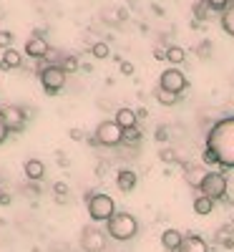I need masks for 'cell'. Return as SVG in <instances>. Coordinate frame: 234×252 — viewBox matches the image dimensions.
I'll return each mask as SVG.
<instances>
[{"label": "cell", "mask_w": 234, "mask_h": 252, "mask_svg": "<svg viewBox=\"0 0 234 252\" xmlns=\"http://www.w3.org/2000/svg\"><path fill=\"white\" fill-rule=\"evenodd\" d=\"M23 172H26V177H28L30 182H40V179L46 177V164L40 161V159H26Z\"/></svg>", "instance_id": "obj_15"}, {"label": "cell", "mask_w": 234, "mask_h": 252, "mask_svg": "<svg viewBox=\"0 0 234 252\" xmlns=\"http://www.w3.org/2000/svg\"><path fill=\"white\" fill-rule=\"evenodd\" d=\"M48 51H51V46H48V40H46L43 35L33 33V35L26 40V53H28L30 58H46Z\"/></svg>", "instance_id": "obj_10"}, {"label": "cell", "mask_w": 234, "mask_h": 252, "mask_svg": "<svg viewBox=\"0 0 234 252\" xmlns=\"http://www.w3.org/2000/svg\"><path fill=\"white\" fill-rule=\"evenodd\" d=\"M156 141H161V144L169 141V131L164 129V126H159V129H156Z\"/></svg>", "instance_id": "obj_33"}, {"label": "cell", "mask_w": 234, "mask_h": 252, "mask_svg": "<svg viewBox=\"0 0 234 252\" xmlns=\"http://www.w3.org/2000/svg\"><path fill=\"white\" fill-rule=\"evenodd\" d=\"M91 53H93V58L103 61V58H109V56H111V48H109V43L98 40V43H93V46H91Z\"/></svg>", "instance_id": "obj_24"}, {"label": "cell", "mask_w": 234, "mask_h": 252, "mask_svg": "<svg viewBox=\"0 0 234 252\" xmlns=\"http://www.w3.org/2000/svg\"><path fill=\"white\" fill-rule=\"evenodd\" d=\"M0 18H5V10L3 8H0Z\"/></svg>", "instance_id": "obj_38"}, {"label": "cell", "mask_w": 234, "mask_h": 252, "mask_svg": "<svg viewBox=\"0 0 234 252\" xmlns=\"http://www.w3.org/2000/svg\"><path fill=\"white\" fill-rule=\"evenodd\" d=\"M114 121L121 126L123 131H126V129H134V126H139V116H136V111H134V109H129V106H121V109L116 111Z\"/></svg>", "instance_id": "obj_13"}, {"label": "cell", "mask_w": 234, "mask_h": 252, "mask_svg": "<svg viewBox=\"0 0 234 252\" xmlns=\"http://www.w3.org/2000/svg\"><path fill=\"white\" fill-rule=\"evenodd\" d=\"M88 217L93 222H109L116 215V202L109 194H88Z\"/></svg>", "instance_id": "obj_3"}, {"label": "cell", "mask_w": 234, "mask_h": 252, "mask_svg": "<svg viewBox=\"0 0 234 252\" xmlns=\"http://www.w3.org/2000/svg\"><path fill=\"white\" fill-rule=\"evenodd\" d=\"M10 136V129H8V124H5V116L3 111H0V144H5V139Z\"/></svg>", "instance_id": "obj_31"}, {"label": "cell", "mask_w": 234, "mask_h": 252, "mask_svg": "<svg viewBox=\"0 0 234 252\" xmlns=\"http://www.w3.org/2000/svg\"><path fill=\"white\" fill-rule=\"evenodd\" d=\"M159 86L161 89H166V91H174V94H184L186 91V86H189V83H186V76L179 71V68H166L164 73H161V78H159Z\"/></svg>", "instance_id": "obj_7"}, {"label": "cell", "mask_w": 234, "mask_h": 252, "mask_svg": "<svg viewBox=\"0 0 234 252\" xmlns=\"http://www.w3.org/2000/svg\"><path fill=\"white\" fill-rule=\"evenodd\" d=\"M136 184H139V177H136L134 169H118V174H116V187L121 189V192H126V194L134 192Z\"/></svg>", "instance_id": "obj_12"}, {"label": "cell", "mask_w": 234, "mask_h": 252, "mask_svg": "<svg viewBox=\"0 0 234 252\" xmlns=\"http://www.w3.org/2000/svg\"><path fill=\"white\" fill-rule=\"evenodd\" d=\"M214 13L209 5H206V0H199V3H194V18L199 20V23H204V20H209V15Z\"/></svg>", "instance_id": "obj_23"}, {"label": "cell", "mask_w": 234, "mask_h": 252, "mask_svg": "<svg viewBox=\"0 0 234 252\" xmlns=\"http://www.w3.org/2000/svg\"><path fill=\"white\" fill-rule=\"evenodd\" d=\"M0 111H3L5 124H8L10 131H23L26 129V111L20 106H3Z\"/></svg>", "instance_id": "obj_9"}, {"label": "cell", "mask_w": 234, "mask_h": 252, "mask_svg": "<svg viewBox=\"0 0 234 252\" xmlns=\"http://www.w3.org/2000/svg\"><path fill=\"white\" fill-rule=\"evenodd\" d=\"M53 194H56V199L63 204V202H66V197H68V184H66V182H56V184H53Z\"/></svg>", "instance_id": "obj_27"}, {"label": "cell", "mask_w": 234, "mask_h": 252, "mask_svg": "<svg viewBox=\"0 0 234 252\" xmlns=\"http://www.w3.org/2000/svg\"><path fill=\"white\" fill-rule=\"evenodd\" d=\"M13 46V33L10 31H0V48H10Z\"/></svg>", "instance_id": "obj_30"}, {"label": "cell", "mask_w": 234, "mask_h": 252, "mask_svg": "<svg viewBox=\"0 0 234 252\" xmlns=\"http://www.w3.org/2000/svg\"><path fill=\"white\" fill-rule=\"evenodd\" d=\"M227 177L222 174V172H206L204 177H202V182H199V192L202 194H206V197H211L214 202H219V199H224L227 197Z\"/></svg>", "instance_id": "obj_4"}, {"label": "cell", "mask_w": 234, "mask_h": 252, "mask_svg": "<svg viewBox=\"0 0 234 252\" xmlns=\"http://www.w3.org/2000/svg\"><path fill=\"white\" fill-rule=\"evenodd\" d=\"M234 227H222L219 232L214 235V242H219V245H224L227 250H234V235H229Z\"/></svg>", "instance_id": "obj_22"}, {"label": "cell", "mask_w": 234, "mask_h": 252, "mask_svg": "<svg viewBox=\"0 0 234 252\" xmlns=\"http://www.w3.org/2000/svg\"><path fill=\"white\" fill-rule=\"evenodd\" d=\"M194 212H197V215H202V217L211 215V212H214V199L206 197V194L194 197Z\"/></svg>", "instance_id": "obj_17"}, {"label": "cell", "mask_w": 234, "mask_h": 252, "mask_svg": "<svg viewBox=\"0 0 234 252\" xmlns=\"http://www.w3.org/2000/svg\"><path fill=\"white\" fill-rule=\"evenodd\" d=\"M179 252H211L209 250V245L204 242V237H199V235H186L184 237V242H181V247H179Z\"/></svg>", "instance_id": "obj_14"}, {"label": "cell", "mask_w": 234, "mask_h": 252, "mask_svg": "<svg viewBox=\"0 0 234 252\" xmlns=\"http://www.w3.org/2000/svg\"><path fill=\"white\" fill-rule=\"evenodd\" d=\"M40 86L48 96H56L63 86H66V71H63L58 63H51V66L40 68Z\"/></svg>", "instance_id": "obj_5"}, {"label": "cell", "mask_w": 234, "mask_h": 252, "mask_svg": "<svg viewBox=\"0 0 234 252\" xmlns=\"http://www.w3.org/2000/svg\"><path fill=\"white\" fill-rule=\"evenodd\" d=\"M181 242H184V235L179 232L176 227H169V229H164V232H161V247L166 252H179Z\"/></svg>", "instance_id": "obj_11"}, {"label": "cell", "mask_w": 234, "mask_h": 252, "mask_svg": "<svg viewBox=\"0 0 234 252\" xmlns=\"http://www.w3.org/2000/svg\"><path fill=\"white\" fill-rule=\"evenodd\" d=\"M154 96H156V101L161 103V106H176L179 98H181L179 94H174V91H166V89H161V86H156Z\"/></svg>", "instance_id": "obj_18"}, {"label": "cell", "mask_w": 234, "mask_h": 252, "mask_svg": "<svg viewBox=\"0 0 234 252\" xmlns=\"http://www.w3.org/2000/svg\"><path fill=\"white\" fill-rule=\"evenodd\" d=\"M222 28H224L227 35L234 38V3H232V0H229V8L222 13Z\"/></svg>", "instance_id": "obj_19"}, {"label": "cell", "mask_w": 234, "mask_h": 252, "mask_svg": "<svg viewBox=\"0 0 234 252\" xmlns=\"http://www.w3.org/2000/svg\"><path fill=\"white\" fill-rule=\"evenodd\" d=\"M106 227H109V235L118 242H129L136 237L139 232V220L129 212H116L109 222H106Z\"/></svg>", "instance_id": "obj_2"}, {"label": "cell", "mask_w": 234, "mask_h": 252, "mask_svg": "<svg viewBox=\"0 0 234 252\" xmlns=\"http://www.w3.org/2000/svg\"><path fill=\"white\" fill-rule=\"evenodd\" d=\"M93 139H96V144H101V146H118V144L123 141V129H121L114 119H106V121H101V124L96 126Z\"/></svg>", "instance_id": "obj_6"}, {"label": "cell", "mask_w": 234, "mask_h": 252, "mask_svg": "<svg viewBox=\"0 0 234 252\" xmlns=\"http://www.w3.org/2000/svg\"><path fill=\"white\" fill-rule=\"evenodd\" d=\"M134 71H136V66L131 61H121V73L123 76H134Z\"/></svg>", "instance_id": "obj_32"}, {"label": "cell", "mask_w": 234, "mask_h": 252, "mask_svg": "<svg viewBox=\"0 0 234 252\" xmlns=\"http://www.w3.org/2000/svg\"><path fill=\"white\" fill-rule=\"evenodd\" d=\"M154 58H156V61H166V48L154 46Z\"/></svg>", "instance_id": "obj_34"}, {"label": "cell", "mask_w": 234, "mask_h": 252, "mask_svg": "<svg viewBox=\"0 0 234 252\" xmlns=\"http://www.w3.org/2000/svg\"><path fill=\"white\" fill-rule=\"evenodd\" d=\"M81 247L86 252H103L106 250V235L98 227H83L81 229Z\"/></svg>", "instance_id": "obj_8"}, {"label": "cell", "mask_w": 234, "mask_h": 252, "mask_svg": "<svg viewBox=\"0 0 234 252\" xmlns=\"http://www.w3.org/2000/svg\"><path fill=\"white\" fill-rule=\"evenodd\" d=\"M20 61H23V56H20L15 48H5L3 51V58H0V68H3V71L20 68Z\"/></svg>", "instance_id": "obj_16"}, {"label": "cell", "mask_w": 234, "mask_h": 252, "mask_svg": "<svg viewBox=\"0 0 234 252\" xmlns=\"http://www.w3.org/2000/svg\"><path fill=\"white\" fill-rule=\"evenodd\" d=\"M209 46H211L209 40H204V43H202V48H199V53H202V56H209Z\"/></svg>", "instance_id": "obj_36"}, {"label": "cell", "mask_w": 234, "mask_h": 252, "mask_svg": "<svg viewBox=\"0 0 234 252\" xmlns=\"http://www.w3.org/2000/svg\"><path fill=\"white\" fill-rule=\"evenodd\" d=\"M206 5L214 10V13H224L229 8V0H206Z\"/></svg>", "instance_id": "obj_29"}, {"label": "cell", "mask_w": 234, "mask_h": 252, "mask_svg": "<svg viewBox=\"0 0 234 252\" xmlns=\"http://www.w3.org/2000/svg\"><path fill=\"white\" fill-rule=\"evenodd\" d=\"M184 58H186V51H184L181 46H169V48H166V61L172 63V66H179V63H184Z\"/></svg>", "instance_id": "obj_21"}, {"label": "cell", "mask_w": 234, "mask_h": 252, "mask_svg": "<svg viewBox=\"0 0 234 252\" xmlns=\"http://www.w3.org/2000/svg\"><path fill=\"white\" fill-rule=\"evenodd\" d=\"M71 139H76V141L83 139V131H81V129H71Z\"/></svg>", "instance_id": "obj_37"}, {"label": "cell", "mask_w": 234, "mask_h": 252, "mask_svg": "<svg viewBox=\"0 0 234 252\" xmlns=\"http://www.w3.org/2000/svg\"><path fill=\"white\" fill-rule=\"evenodd\" d=\"M159 159H161L164 164H174L179 157H176V149H174V146H161V149H159Z\"/></svg>", "instance_id": "obj_25"}, {"label": "cell", "mask_w": 234, "mask_h": 252, "mask_svg": "<svg viewBox=\"0 0 234 252\" xmlns=\"http://www.w3.org/2000/svg\"><path fill=\"white\" fill-rule=\"evenodd\" d=\"M58 66H60L63 71H66V73H73V71H78V68H81V63H78V58H76V56H66V58H63V61L58 63Z\"/></svg>", "instance_id": "obj_26"}, {"label": "cell", "mask_w": 234, "mask_h": 252, "mask_svg": "<svg viewBox=\"0 0 234 252\" xmlns=\"http://www.w3.org/2000/svg\"><path fill=\"white\" fill-rule=\"evenodd\" d=\"M0 204H3V207L10 204V194H8V192H0Z\"/></svg>", "instance_id": "obj_35"}, {"label": "cell", "mask_w": 234, "mask_h": 252, "mask_svg": "<svg viewBox=\"0 0 234 252\" xmlns=\"http://www.w3.org/2000/svg\"><path fill=\"white\" fill-rule=\"evenodd\" d=\"M206 149L214 152L222 166L234 169V116H224L206 131Z\"/></svg>", "instance_id": "obj_1"}, {"label": "cell", "mask_w": 234, "mask_h": 252, "mask_svg": "<svg viewBox=\"0 0 234 252\" xmlns=\"http://www.w3.org/2000/svg\"><path fill=\"white\" fill-rule=\"evenodd\" d=\"M184 174H186V182L189 184H194V187H199V182H202V177L206 174L202 166H194V164H186L184 166Z\"/></svg>", "instance_id": "obj_20"}, {"label": "cell", "mask_w": 234, "mask_h": 252, "mask_svg": "<svg viewBox=\"0 0 234 252\" xmlns=\"http://www.w3.org/2000/svg\"><path fill=\"white\" fill-rule=\"evenodd\" d=\"M123 141H126V144H139V141H141V129H139V126H134V129H126V131H123Z\"/></svg>", "instance_id": "obj_28"}]
</instances>
